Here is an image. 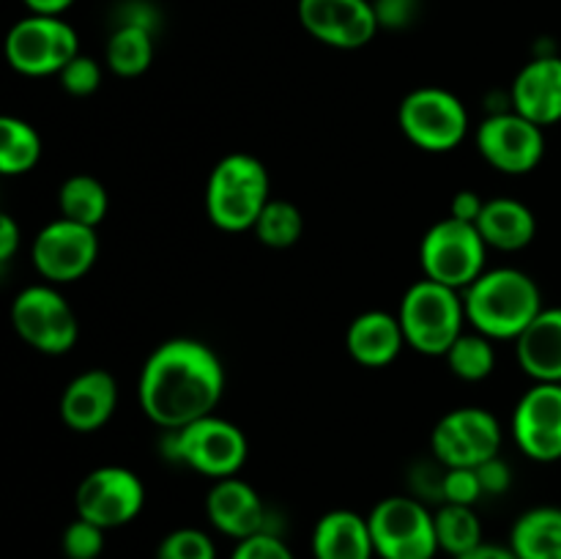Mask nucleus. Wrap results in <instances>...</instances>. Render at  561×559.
Here are the masks:
<instances>
[{
	"label": "nucleus",
	"instance_id": "obj_24",
	"mask_svg": "<svg viewBox=\"0 0 561 559\" xmlns=\"http://www.w3.org/2000/svg\"><path fill=\"white\" fill-rule=\"evenodd\" d=\"M510 548L518 559H561V507L540 504L520 513L510 529Z\"/></svg>",
	"mask_w": 561,
	"mask_h": 559
},
{
	"label": "nucleus",
	"instance_id": "obj_21",
	"mask_svg": "<svg viewBox=\"0 0 561 559\" xmlns=\"http://www.w3.org/2000/svg\"><path fill=\"white\" fill-rule=\"evenodd\" d=\"M515 360L535 384H561V307H542L515 340Z\"/></svg>",
	"mask_w": 561,
	"mask_h": 559
},
{
	"label": "nucleus",
	"instance_id": "obj_13",
	"mask_svg": "<svg viewBox=\"0 0 561 559\" xmlns=\"http://www.w3.org/2000/svg\"><path fill=\"white\" fill-rule=\"evenodd\" d=\"M146 504V486L126 466H99L88 471L75 493L77 515L102 529L131 524Z\"/></svg>",
	"mask_w": 561,
	"mask_h": 559
},
{
	"label": "nucleus",
	"instance_id": "obj_42",
	"mask_svg": "<svg viewBox=\"0 0 561 559\" xmlns=\"http://www.w3.org/2000/svg\"><path fill=\"white\" fill-rule=\"evenodd\" d=\"M27 5L31 14H42V16H60L75 5V0H22Z\"/></svg>",
	"mask_w": 561,
	"mask_h": 559
},
{
	"label": "nucleus",
	"instance_id": "obj_27",
	"mask_svg": "<svg viewBox=\"0 0 561 559\" xmlns=\"http://www.w3.org/2000/svg\"><path fill=\"white\" fill-rule=\"evenodd\" d=\"M110 208V195L99 179L88 173L69 175L58 190L60 217L96 228Z\"/></svg>",
	"mask_w": 561,
	"mask_h": 559
},
{
	"label": "nucleus",
	"instance_id": "obj_25",
	"mask_svg": "<svg viewBox=\"0 0 561 559\" xmlns=\"http://www.w3.org/2000/svg\"><path fill=\"white\" fill-rule=\"evenodd\" d=\"M44 142L33 124L16 115L0 118V173L25 175L42 162Z\"/></svg>",
	"mask_w": 561,
	"mask_h": 559
},
{
	"label": "nucleus",
	"instance_id": "obj_14",
	"mask_svg": "<svg viewBox=\"0 0 561 559\" xmlns=\"http://www.w3.org/2000/svg\"><path fill=\"white\" fill-rule=\"evenodd\" d=\"M477 151L504 175H526L546 157V129L515 110L493 113L477 126Z\"/></svg>",
	"mask_w": 561,
	"mask_h": 559
},
{
	"label": "nucleus",
	"instance_id": "obj_35",
	"mask_svg": "<svg viewBox=\"0 0 561 559\" xmlns=\"http://www.w3.org/2000/svg\"><path fill=\"white\" fill-rule=\"evenodd\" d=\"M230 559H296V557L283 537L274 535V532H261V535H252L247 537V540L236 543Z\"/></svg>",
	"mask_w": 561,
	"mask_h": 559
},
{
	"label": "nucleus",
	"instance_id": "obj_39",
	"mask_svg": "<svg viewBox=\"0 0 561 559\" xmlns=\"http://www.w3.org/2000/svg\"><path fill=\"white\" fill-rule=\"evenodd\" d=\"M118 25H140L157 33L159 14L151 3H146V0H126L118 11Z\"/></svg>",
	"mask_w": 561,
	"mask_h": 559
},
{
	"label": "nucleus",
	"instance_id": "obj_32",
	"mask_svg": "<svg viewBox=\"0 0 561 559\" xmlns=\"http://www.w3.org/2000/svg\"><path fill=\"white\" fill-rule=\"evenodd\" d=\"M104 532L93 521H85L77 515L60 535V548L66 559H99L104 551Z\"/></svg>",
	"mask_w": 561,
	"mask_h": 559
},
{
	"label": "nucleus",
	"instance_id": "obj_16",
	"mask_svg": "<svg viewBox=\"0 0 561 559\" xmlns=\"http://www.w3.org/2000/svg\"><path fill=\"white\" fill-rule=\"evenodd\" d=\"M513 438L537 464L561 460V384H531L513 409Z\"/></svg>",
	"mask_w": 561,
	"mask_h": 559
},
{
	"label": "nucleus",
	"instance_id": "obj_11",
	"mask_svg": "<svg viewBox=\"0 0 561 559\" xmlns=\"http://www.w3.org/2000/svg\"><path fill=\"white\" fill-rule=\"evenodd\" d=\"M502 422L493 411L482 406H460L436 422L431 433V453L444 469H477L485 460L502 455Z\"/></svg>",
	"mask_w": 561,
	"mask_h": 559
},
{
	"label": "nucleus",
	"instance_id": "obj_28",
	"mask_svg": "<svg viewBox=\"0 0 561 559\" xmlns=\"http://www.w3.org/2000/svg\"><path fill=\"white\" fill-rule=\"evenodd\" d=\"M433 515H436L438 548L444 554H449L453 559L463 557V554L474 551L480 543H485V537H482V521L474 513V507L444 502Z\"/></svg>",
	"mask_w": 561,
	"mask_h": 559
},
{
	"label": "nucleus",
	"instance_id": "obj_30",
	"mask_svg": "<svg viewBox=\"0 0 561 559\" xmlns=\"http://www.w3.org/2000/svg\"><path fill=\"white\" fill-rule=\"evenodd\" d=\"M255 236L261 244L272 247V250H288L305 233V217H301L299 206L290 201H268L266 208L261 212L255 223Z\"/></svg>",
	"mask_w": 561,
	"mask_h": 559
},
{
	"label": "nucleus",
	"instance_id": "obj_6",
	"mask_svg": "<svg viewBox=\"0 0 561 559\" xmlns=\"http://www.w3.org/2000/svg\"><path fill=\"white\" fill-rule=\"evenodd\" d=\"M420 266L427 280L463 294L488 269V244L477 225L444 217L422 236Z\"/></svg>",
	"mask_w": 561,
	"mask_h": 559
},
{
	"label": "nucleus",
	"instance_id": "obj_23",
	"mask_svg": "<svg viewBox=\"0 0 561 559\" xmlns=\"http://www.w3.org/2000/svg\"><path fill=\"white\" fill-rule=\"evenodd\" d=\"M477 230L485 239L488 250L518 252L535 241L537 217L518 197H491L477 219Z\"/></svg>",
	"mask_w": 561,
	"mask_h": 559
},
{
	"label": "nucleus",
	"instance_id": "obj_15",
	"mask_svg": "<svg viewBox=\"0 0 561 559\" xmlns=\"http://www.w3.org/2000/svg\"><path fill=\"white\" fill-rule=\"evenodd\" d=\"M301 27L334 49H362L381 31L373 0H299Z\"/></svg>",
	"mask_w": 561,
	"mask_h": 559
},
{
	"label": "nucleus",
	"instance_id": "obj_4",
	"mask_svg": "<svg viewBox=\"0 0 561 559\" xmlns=\"http://www.w3.org/2000/svg\"><path fill=\"white\" fill-rule=\"evenodd\" d=\"M398 318L411 349L425 356H447L466 332L463 294L422 277L400 299Z\"/></svg>",
	"mask_w": 561,
	"mask_h": 559
},
{
	"label": "nucleus",
	"instance_id": "obj_5",
	"mask_svg": "<svg viewBox=\"0 0 561 559\" xmlns=\"http://www.w3.org/2000/svg\"><path fill=\"white\" fill-rule=\"evenodd\" d=\"M164 455L175 464L190 466L197 475L225 480V477H239V471L244 469L250 442L236 422L208 414L181 431H170Z\"/></svg>",
	"mask_w": 561,
	"mask_h": 559
},
{
	"label": "nucleus",
	"instance_id": "obj_2",
	"mask_svg": "<svg viewBox=\"0 0 561 559\" xmlns=\"http://www.w3.org/2000/svg\"><path fill=\"white\" fill-rule=\"evenodd\" d=\"M542 290L535 277L515 266L485 269L463 290L466 323L496 340H518L542 312Z\"/></svg>",
	"mask_w": 561,
	"mask_h": 559
},
{
	"label": "nucleus",
	"instance_id": "obj_22",
	"mask_svg": "<svg viewBox=\"0 0 561 559\" xmlns=\"http://www.w3.org/2000/svg\"><path fill=\"white\" fill-rule=\"evenodd\" d=\"M316 559H376L367 515L354 510H329L312 529Z\"/></svg>",
	"mask_w": 561,
	"mask_h": 559
},
{
	"label": "nucleus",
	"instance_id": "obj_29",
	"mask_svg": "<svg viewBox=\"0 0 561 559\" xmlns=\"http://www.w3.org/2000/svg\"><path fill=\"white\" fill-rule=\"evenodd\" d=\"M444 360H447L449 373H453L455 378L469 384L485 381V378L496 370V349H493V340L474 332V329L460 334Z\"/></svg>",
	"mask_w": 561,
	"mask_h": 559
},
{
	"label": "nucleus",
	"instance_id": "obj_31",
	"mask_svg": "<svg viewBox=\"0 0 561 559\" xmlns=\"http://www.w3.org/2000/svg\"><path fill=\"white\" fill-rule=\"evenodd\" d=\"M157 559H217V546L203 529L181 526L159 540Z\"/></svg>",
	"mask_w": 561,
	"mask_h": 559
},
{
	"label": "nucleus",
	"instance_id": "obj_12",
	"mask_svg": "<svg viewBox=\"0 0 561 559\" xmlns=\"http://www.w3.org/2000/svg\"><path fill=\"white\" fill-rule=\"evenodd\" d=\"M99 258V236L91 225L58 217L44 225L31 244V263L38 277L53 285L85 277Z\"/></svg>",
	"mask_w": 561,
	"mask_h": 559
},
{
	"label": "nucleus",
	"instance_id": "obj_8",
	"mask_svg": "<svg viewBox=\"0 0 561 559\" xmlns=\"http://www.w3.org/2000/svg\"><path fill=\"white\" fill-rule=\"evenodd\" d=\"M11 327L22 343L47 356L69 354L80 338L75 310L53 283L27 285L14 296Z\"/></svg>",
	"mask_w": 561,
	"mask_h": 559
},
{
	"label": "nucleus",
	"instance_id": "obj_18",
	"mask_svg": "<svg viewBox=\"0 0 561 559\" xmlns=\"http://www.w3.org/2000/svg\"><path fill=\"white\" fill-rule=\"evenodd\" d=\"M206 515L217 532L233 537L236 543L266 529V504L261 493L241 477L214 480L206 497Z\"/></svg>",
	"mask_w": 561,
	"mask_h": 559
},
{
	"label": "nucleus",
	"instance_id": "obj_40",
	"mask_svg": "<svg viewBox=\"0 0 561 559\" xmlns=\"http://www.w3.org/2000/svg\"><path fill=\"white\" fill-rule=\"evenodd\" d=\"M20 244H22L20 225H16V219L11 217V214H3V217H0V263L14 261Z\"/></svg>",
	"mask_w": 561,
	"mask_h": 559
},
{
	"label": "nucleus",
	"instance_id": "obj_9",
	"mask_svg": "<svg viewBox=\"0 0 561 559\" xmlns=\"http://www.w3.org/2000/svg\"><path fill=\"white\" fill-rule=\"evenodd\" d=\"M378 559H433L438 548L436 515L420 497H387L367 515Z\"/></svg>",
	"mask_w": 561,
	"mask_h": 559
},
{
	"label": "nucleus",
	"instance_id": "obj_10",
	"mask_svg": "<svg viewBox=\"0 0 561 559\" xmlns=\"http://www.w3.org/2000/svg\"><path fill=\"white\" fill-rule=\"evenodd\" d=\"M77 55H80V38L64 16L27 14L14 22L5 36L9 66L25 77H58Z\"/></svg>",
	"mask_w": 561,
	"mask_h": 559
},
{
	"label": "nucleus",
	"instance_id": "obj_26",
	"mask_svg": "<svg viewBox=\"0 0 561 559\" xmlns=\"http://www.w3.org/2000/svg\"><path fill=\"white\" fill-rule=\"evenodd\" d=\"M110 71L118 77H140L153 64V31L140 25H115L104 49Z\"/></svg>",
	"mask_w": 561,
	"mask_h": 559
},
{
	"label": "nucleus",
	"instance_id": "obj_20",
	"mask_svg": "<svg viewBox=\"0 0 561 559\" xmlns=\"http://www.w3.org/2000/svg\"><path fill=\"white\" fill-rule=\"evenodd\" d=\"M405 334L400 318L387 310H367L351 321L345 332V349L351 360L362 367L392 365L405 349Z\"/></svg>",
	"mask_w": 561,
	"mask_h": 559
},
{
	"label": "nucleus",
	"instance_id": "obj_36",
	"mask_svg": "<svg viewBox=\"0 0 561 559\" xmlns=\"http://www.w3.org/2000/svg\"><path fill=\"white\" fill-rule=\"evenodd\" d=\"M373 9H376L378 25L389 31H403L414 25L420 16V0H373Z\"/></svg>",
	"mask_w": 561,
	"mask_h": 559
},
{
	"label": "nucleus",
	"instance_id": "obj_37",
	"mask_svg": "<svg viewBox=\"0 0 561 559\" xmlns=\"http://www.w3.org/2000/svg\"><path fill=\"white\" fill-rule=\"evenodd\" d=\"M477 475H480L482 493L485 497H499V493H507L513 486V469H510L507 460L502 455L485 460V464L477 466Z\"/></svg>",
	"mask_w": 561,
	"mask_h": 559
},
{
	"label": "nucleus",
	"instance_id": "obj_17",
	"mask_svg": "<svg viewBox=\"0 0 561 559\" xmlns=\"http://www.w3.org/2000/svg\"><path fill=\"white\" fill-rule=\"evenodd\" d=\"M118 406V381L102 367L82 370L60 395V420L75 433H93L107 425Z\"/></svg>",
	"mask_w": 561,
	"mask_h": 559
},
{
	"label": "nucleus",
	"instance_id": "obj_1",
	"mask_svg": "<svg viewBox=\"0 0 561 559\" xmlns=\"http://www.w3.org/2000/svg\"><path fill=\"white\" fill-rule=\"evenodd\" d=\"M225 395V365L217 351L195 338L159 343L142 362L137 400L153 425L181 431L208 414H217Z\"/></svg>",
	"mask_w": 561,
	"mask_h": 559
},
{
	"label": "nucleus",
	"instance_id": "obj_19",
	"mask_svg": "<svg viewBox=\"0 0 561 559\" xmlns=\"http://www.w3.org/2000/svg\"><path fill=\"white\" fill-rule=\"evenodd\" d=\"M510 102L515 113L535 121L537 126H553L561 121V58L537 55L515 75L510 88Z\"/></svg>",
	"mask_w": 561,
	"mask_h": 559
},
{
	"label": "nucleus",
	"instance_id": "obj_41",
	"mask_svg": "<svg viewBox=\"0 0 561 559\" xmlns=\"http://www.w3.org/2000/svg\"><path fill=\"white\" fill-rule=\"evenodd\" d=\"M458 559H518V554L507 546H502V543H480V546L474 548V551L463 554V557Z\"/></svg>",
	"mask_w": 561,
	"mask_h": 559
},
{
	"label": "nucleus",
	"instance_id": "obj_3",
	"mask_svg": "<svg viewBox=\"0 0 561 559\" xmlns=\"http://www.w3.org/2000/svg\"><path fill=\"white\" fill-rule=\"evenodd\" d=\"M268 201H272V179L266 164L252 153H225L208 173L206 214L214 228L225 233L255 228Z\"/></svg>",
	"mask_w": 561,
	"mask_h": 559
},
{
	"label": "nucleus",
	"instance_id": "obj_38",
	"mask_svg": "<svg viewBox=\"0 0 561 559\" xmlns=\"http://www.w3.org/2000/svg\"><path fill=\"white\" fill-rule=\"evenodd\" d=\"M482 208H485V197L474 190H460L455 192L453 201H449V217L460 219V223L477 225Z\"/></svg>",
	"mask_w": 561,
	"mask_h": 559
},
{
	"label": "nucleus",
	"instance_id": "obj_34",
	"mask_svg": "<svg viewBox=\"0 0 561 559\" xmlns=\"http://www.w3.org/2000/svg\"><path fill=\"white\" fill-rule=\"evenodd\" d=\"M482 493V482L477 469L469 466H458V469H444L442 477V504H466V507H474Z\"/></svg>",
	"mask_w": 561,
	"mask_h": 559
},
{
	"label": "nucleus",
	"instance_id": "obj_43",
	"mask_svg": "<svg viewBox=\"0 0 561 559\" xmlns=\"http://www.w3.org/2000/svg\"><path fill=\"white\" fill-rule=\"evenodd\" d=\"M376 559H378V557H376Z\"/></svg>",
	"mask_w": 561,
	"mask_h": 559
},
{
	"label": "nucleus",
	"instance_id": "obj_7",
	"mask_svg": "<svg viewBox=\"0 0 561 559\" xmlns=\"http://www.w3.org/2000/svg\"><path fill=\"white\" fill-rule=\"evenodd\" d=\"M398 124L405 140L420 151L447 153L469 135V110L447 88L422 85L405 93L398 107Z\"/></svg>",
	"mask_w": 561,
	"mask_h": 559
},
{
	"label": "nucleus",
	"instance_id": "obj_33",
	"mask_svg": "<svg viewBox=\"0 0 561 559\" xmlns=\"http://www.w3.org/2000/svg\"><path fill=\"white\" fill-rule=\"evenodd\" d=\"M60 88L71 96H91L102 85V66L99 60H93L91 55H77L75 60L64 66V71L58 75Z\"/></svg>",
	"mask_w": 561,
	"mask_h": 559
}]
</instances>
